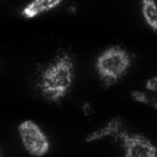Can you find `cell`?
I'll return each mask as SVG.
<instances>
[{
  "mask_svg": "<svg viewBox=\"0 0 157 157\" xmlns=\"http://www.w3.org/2000/svg\"><path fill=\"white\" fill-rule=\"evenodd\" d=\"M74 78V65L67 53L59 55L42 71L39 87L46 100L56 102L67 95Z\"/></svg>",
  "mask_w": 157,
  "mask_h": 157,
  "instance_id": "obj_1",
  "label": "cell"
},
{
  "mask_svg": "<svg viewBox=\"0 0 157 157\" xmlns=\"http://www.w3.org/2000/svg\"><path fill=\"white\" fill-rule=\"evenodd\" d=\"M131 66V57L125 48L114 45L105 50L96 60V69L107 87L122 78Z\"/></svg>",
  "mask_w": 157,
  "mask_h": 157,
  "instance_id": "obj_2",
  "label": "cell"
},
{
  "mask_svg": "<svg viewBox=\"0 0 157 157\" xmlns=\"http://www.w3.org/2000/svg\"><path fill=\"white\" fill-rule=\"evenodd\" d=\"M18 133L25 150L36 157L44 156L50 150V141L39 125L33 121H24L18 126Z\"/></svg>",
  "mask_w": 157,
  "mask_h": 157,
  "instance_id": "obj_3",
  "label": "cell"
},
{
  "mask_svg": "<svg viewBox=\"0 0 157 157\" xmlns=\"http://www.w3.org/2000/svg\"><path fill=\"white\" fill-rule=\"evenodd\" d=\"M120 141L125 150V157H157L156 146L142 135L126 131Z\"/></svg>",
  "mask_w": 157,
  "mask_h": 157,
  "instance_id": "obj_4",
  "label": "cell"
},
{
  "mask_svg": "<svg viewBox=\"0 0 157 157\" xmlns=\"http://www.w3.org/2000/svg\"><path fill=\"white\" fill-rule=\"evenodd\" d=\"M127 131L126 126H125L124 121L121 117L116 116L110 120L103 127L99 128L98 130H95L90 132L87 137L85 138L86 142H94L98 140H102L107 137L113 138L116 141H120L122 136Z\"/></svg>",
  "mask_w": 157,
  "mask_h": 157,
  "instance_id": "obj_5",
  "label": "cell"
},
{
  "mask_svg": "<svg viewBox=\"0 0 157 157\" xmlns=\"http://www.w3.org/2000/svg\"><path fill=\"white\" fill-rule=\"evenodd\" d=\"M63 0H33L23 9L22 15L26 18H33L58 7Z\"/></svg>",
  "mask_w": 157,
  "mask_h": 157,
  "instance_id": "obj_6",
  "label": "cell"
},
{
  "mask_svg": "<svg viewBox=\"0 0 157 157\" xmlns=\"http://www.w3.org/2000/svg\"><path fill=\"white\" fill-rule=\"evenodd\" d=\"M141 12L146 24L157 33V5L155 0H142Z\"/></svg>",
  "mask_w": 157,
  "mask_h": 157,
  "instance_id": "obj_7",
  "label": "cell"
},
{
  "mask_svg": "<svg viewBox=\"0 0 157 157\" xmlns=\"http://www.w3.org/2000/svg\"><path fill=\"white\" fill-rule=\"evenodd\" d=\"M131 97L137 102L151 105H153L155 98H156V96H154V95H151L146 92H142V90H133V92H131Z\"/></svg>",
  "mask_w": 157,
  "mask_h": 157,
  "instance_id": "obj_8",
  "label": "cell"
},
{
  "mask_svg": "<svg viewBox=\"0 0 157 157\" xmlns=\"http://www.w3.org/2000/svg\"><path fill=\"white\" fill-rule=\"evenodd\" d=\"M145 88L150 92H157V76L151 78L145 84Z\"/></svg>",
  "mask_w": 157,
  "mask_h": 157,
  "instance_id": "obj_9",
  "label": "cell"
},
{
  "mask_svg": "<svg viewBox=\"0 0 157 157\" xmlns=\"http://www.w3.org/2000/svg\"><path fill=\"white\" fill-rule=\"evenodd\" d=\"M82 111H83V113L85 116H92L95 112L92 107V105H90V102H84L83 105H82Z\"/></svg>",
  "mask_w": 157,
  "mask_h": 157,
  "instance_id": "obj_10",
  "label": "cell"
},
{
  "mask_svg": "<svg viewBox=\"0 0 157 157\" xmlns=\"http://www.w3.org/2000/svg\"><path fill=\"white\" fill-rule=\"evenodd\" d=\"M68 12H69V13H75L76 9L74 7H70L69 9H68Z\"/></svg>",
  "mask_w": 157,
  "mask_h": 157,
  "instance_id": "obj_11",
  "label": "cell"
},
{
  "mask_svg": "<svg viewBox=\"0 0 157 157\" xmlns=\"http://www.w3.org/2000/svg\"><path fill=\"white\" fill-rule=\"evenodd\" d=\"M154 109H156L157 110V96H156V98H155V101H154V103H153V105H152Z\"/></svg>",
  "mask_w": 157,
  "mask_h": 157,
  "instance_id": "obj_12",
  "label": "cell"
}]
</instances>
